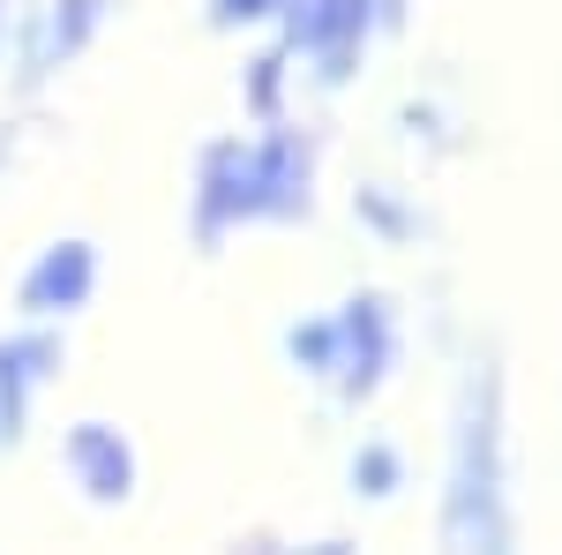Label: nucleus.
Listing matches in <instances>:
<instances>
[{
    "instance_id": "f257e3e1",
    "label": "nucleus",
    "mask_w": 562,
    "mask_h": 555,
    "mask_svg": "<svg viewBox=\"0 0 562 555\" xmlns=\"http://www.w3.org/2000/svg\"><path fill=\"white\" fill-rule=\"evenodd\" d=\"M83 286H90V248H76V241H68V248H53V256L31 270L23 300H31V308H76V300H83Z\"/></svg>"
},
{
    "instance_id": "f03ea898",
    "label": "nucleus",
    "mask_w": 562,
    "mask_h": 555,
    "mask_svg": "<svg viewBox=\"0 0 562 555\" xmlns=\"http://www.w3.org/2000/svg\"><path fill=\"white\" fill-rule=\"evenodd\" d=\"M76 466H83V480H90V496H128V451L105 435V428H83L76 435Z\"/></svg>"
},
{
    "instance_id": "7ed1b4c3",
    "label": "nucleus",
    "mask_w": 562,
    "mask_h": 555,
    "mask_svg": "<svg viewBox=\"0 0 562 555\" xmlns=\"http://www.w3.org/2000/svg\"><path fill=\"white\" fill-rule=\"evenodd\" d=\"M262 8H278V0H217V15H262Z\"/></svg>"
}]
</instances>
